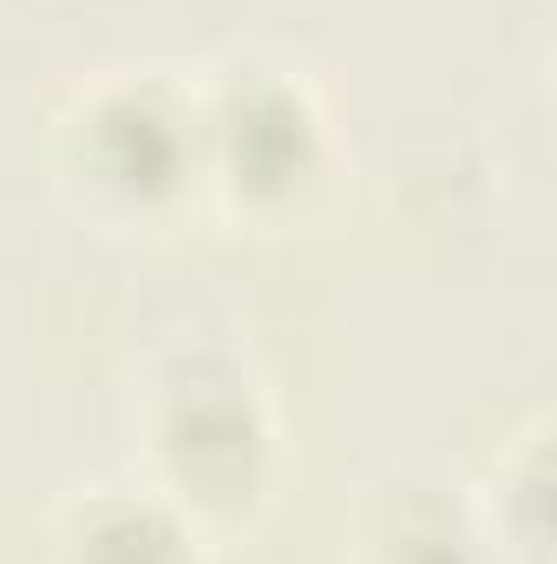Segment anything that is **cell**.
Returning <instances> with one entry per match:
<instances>
[{
  "label": "cell",
  "mask_w": 557,
  "mask_h": 564,
  "mask_svg": "<svg viewBox=\"0 0 557 564\" xmlns=\"http://www.w3.org/2000/svg\"><path fill=\"white\" fill-rule=\"evenodd\" d=\"M210 381L217 375H190L184 388L190 394H171V408H164V421H157V433H184V426H197V433H210ZM223 433L230 440H197V453L184 459V486H217V459H223V479L230 486H243V453L256 446V421H250V394L230 381V394H223Z\"/></svg>",
  "instance_id": "obj_1"
}]
</instances>
